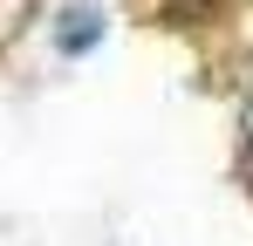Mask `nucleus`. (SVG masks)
I'll use <instances>...</instances> for the list:
<instances>
[{"label": "nucleus", "mask_w": 253, "mask_h": 246, "mask_svg": "<svg viewBox=\"0 0 253 246\" xmlns=\"http://www.w3.org/2000/svg\"><path fill=\"white\" fill-rule=\"evenodd\" d=\"M55 41H62V55L96 48V41H103V14H96V7H69V14H62V28H55Z\"/></svg>", "instance_id": "nucleus-1"}, {"label": "nucleus", "mask_w": 253, "mask_h": 246, "mask_svg": "<svg viewBox=\"0 0 253 246\" xmlns=\"http://www.w3.org/2000/svg\"><path fill=\"white\" fill-rule=\"evenodd\" d=\"M240 151H247V164H253V96H247V110H240Z\"/></svg>", "instance_id": "nucleus-2"}]
</instances>
